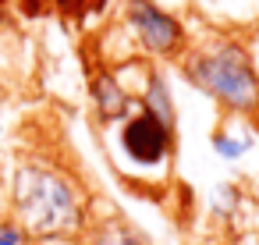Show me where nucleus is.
Returning <instances> with one entry per match:
<instances>
[{
	"mask_svg": "<svg viewBox=\"0 0 259 245\" xmlns=\"http://www.w3.org/2000/svg\"><path fill=\"white\" fill-rule=\"evenodd\" d=\"M4 210L29 245H78L93 220V192L57 153L25 149L4 171Z\"/></svg>",
	"mask_w": 259,
	"mask_h": 245,
	"instance_id": "f257e3e1",
	"label": "nucleus"
},
{
	"mask_svg": "<svg viewBox=\"0 0 259 245\" xmlns=\"http://www.w3.org/2000/svg\"><path fill=\"white\" fill-rule=\"evenodd\" d=\"M174 64L178 75L224 117L259 121V64L245 36L209 25L206 32H192Z\"/></svg>",
	"mask_w": 259,
	"mask_h": 245,
	"instance_id": "f03ea898",
	"label": "nucleus"
},
{
	"mask_svg": "<svg viewBox=\"0 0 259 245\" xmlns=\"http://www.w3.org/2000/svg\"><path fill=\"white\" fill-rule=\"evenodd\" d=\"M110 160L117 174L132 185L156 188L170 181L174 160H178V128L160 121L156 114L135 107L121 125L107 128Z\"/></svg>",
	"mask_w": 259,
	"mask_h": 245,
	"instance_id": "7ed1b4c3",
	"label": "nucleus"
},
{
	"mask_svg": "<svg viewBox=\"0 0 259 245\" xmlns=\"http://www.w3.org/2000/svg\"><path fill=\"white\" fill-rule=\"evenodd\" d=\"M114 32L124 43L114 64H124V61L174 64L192 39L188 22L160 0H121L114 15Z\"/></svg>",
	"mask_w": 259,
	"mask_h": 245,
	"instance_id": "20e7f679",
	"label": "nucleus"
},
{
	"mask_svg": "<svg viewBox=\"0 0 259 245\" xmlns=\"http://www.w3.org/2000/svg\"><path fill=\"white\" fill-rule=\"evenodd\" d=\"M139 86V82H135ZM135 86L128 82V61L124 64H107L100 57L89 61V78H85V93H89V107L93 117L100 121V128H114L121 125L135 107Z\"/></svg>",
	"mask_w": 259,
	"mask_h": 245,
	"instance_id": "39448f33",
	"label": "nucleus"
},
{
	"mask_svg": "<svg viewBox=\"0 0 259 245\" xmlns=\"http://www.w3.org/2000/svg\"><path fill=\"white\" fill-rule=\"evenodd\" d=\"M259 146V135L252 128V121H241V117H220V125L209 132V153L220 160V164H241L245 156H252Z\"/></svg>",
	"mask_w": 259,
	"mask_h": 245,
	"instance_id": "423d86ee",
	"label": "nucleus"
},
{
	"mask_svg": "<svg viewBox=\"0 0 259 245\" xmlns=\"http://www.w3.org/2000/svg\"><path fill=\"white\" fill-rule=\"evenodd\" d=\"M78 245H153L149 234L121 213H93Z\"/></svg>",
	"mask_w": 259,
	"mask_h": 245,
	"instance_id": "0eeeda50",
	"label": "nucleus"
},
{
	"mask_svg": "<svg viewBox=\"0 0 259 245\" xmlns=\"http://www.w3.org/2000/svg\"><path fill=\"white\" fill-rule=\"evenodd\" d=\"M195 8H202L213 29L241 32L259 25V0H195Z\"/></svg>",
	"mask_w": 259,
	"mask_h": 245,
	"instance_id": "6e6552de",
	"label": "nucleus"
},
{
	"mask_svg": "<svg viewBox=\"0 0 259 245\" xmlns=\"http://www.w3.org/2000/svg\"><path fill=\"white\" fill-rule=\"evenodd\" d=\"M39 4H43V11H57L61 18H71V22H96L110 4H114V0H39Z\"/></svg>",
	"mask_w": 259,
	"mask_h": 245,
	"instance_id": "1a4fd4ad",
	"label": "nucleus"
},
{
	"mask_svg": "<svg viewBox=\"0 0 259 245\" xmlns=\"http://www.w3.org/2000/svg\"><path fill=\"white\" fill-rule=\"evenodd\" d=\"M238 210H241V188H238L234 181L213 185V192H209V213H213L217 220L231 224V220L238 217Z\"/></svg>",
	"mask_w": 259,
	"mask_h": 245,
	"instance_id": "9d476101",
	"label": "nucleus"
},
{
	"mask_svg": "<svg viewBox=\"0 0 259 245\" xmlns=\"http://www.w3.org/2000/svg\"><path fill=\"white\" fill-rule=\"evenodd\" d=\"M0 245H29L25 241V234H22V227L4 213V217H0Z\"/></svg>",
	"mask_w": 259,
	"mask_h": 245,
	"instance_id": "9b49d317",
	"label": "nucleus"
},
{
	"mask_svg": "<svg viewBox=\"0 0 259 245\" xmlns=\"http://www.w3.org/2000/svg\"><path fill=\"white\" fill-rule=\"evenodd\" d=\"M4 100H8V89L0 86V167H4Z\"/></svg>",
	"mask_w": 259,
	"mask_h": 245,
	"instance_id": "f8f14e48",
	"label": "nucleus"
},
{
	"mask_svg": "<svg viewBox=\"0 0 259 245\" xmlns=\"http://www.w3.org/2000/svg\"><path fill=\"white\" fill-rule=\"evenodd\" d=\"M252 245H259V234H255V238H252Z\"/></svg>",
	"mask_w": 259,
	"mask_h": 245,
	"instance_id": "ddd939ff",
	"label": "nucleus"
},
{
	"mask_svg": "<svg viewBox=\"0 0 259 245\" xmlns=\"http://www.w3.org/2000/svg\"><path fill=\"white\" fill-rule=\"evenodd\" d=\"M0 217H4V210H0Z\"/></svg>",
	"mask_w": 259,
	"mask_h": 245,
	"instance_id": "4468645a",
	"label": "nucleus"
}]
</instances>
